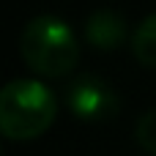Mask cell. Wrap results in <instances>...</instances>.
I'll return each mask as SVG.
<instances>
[{
    "mask_svg": "<svg viewBox=\"0 0 156 156\" xmlns=\"http://www.w3.org/2000/svg\"><path fill=\"white\" fill-rule=\"evenodd\" d=\"M19 55L41 77H66L80 63V38L58 16H33L19 36Z\"/></svg>",
    "mask_w": 156,
    "mask_h": 156,
    "instance_id": "6da1fadb",
    "label": "cell"
},
{
    "mask_svg": "<svg viewBox=\"0 0 156 156\" xmlns=\"http://www.w3.org/2000/svg\"><path fill=\"white\" fill-rule=\"evenodd\" d=\"M58 115L55 93L38 80H14L0 90V132L22 143L41 137Z\"/></svg>",
    "mask_w": 156,
    "mask_h": 156,
    "instance_id": "7a4b0ae2",
    "label": "cell"
},
{
    "mask_svg": "<svg viewBox=\"0 0 156 156\" xmlns=\"http://www.w3.org/2000/svg\"><path fill=\"white\" fill-rule=\"evenodd\" d=\"M66 107L77 121L101 123L118 115L121 101L115 90L96 74H80L66 88Z\"/></svg>",
    "mask_w": 156,
    "mask_h": 156,
    "instance_id": "3957f363",
    "label": "cell"
},
{
    "mask_svg": "<svg viewBox=\"0 0 156 156\" xmlns=\"http://www.w3.org/2000/svg\"><path fill=\"white\" fill-rule=\"evenodd\" d=\"M82 36H85V41H88L93 49H99V52H115V49H121V47L126 44V38H129V25H126V19H123L118 11H112V8H99V11H93V14L85 19Z\"/></svg>",
    "mask_w": 156,
    "mask_h": 156,
    "instance_id": "277c9868",
    "label": "cell"
},
{
    "mask_svg": "<svg viewBox=\"0 0 156 156\" xmlns=\"http://www.w3.org/2000/svg\"><path fill=\"white\" fill-rule=\"evenodd\" d=\"M132 52L140 66L156 71V14L145 16L132 33Z\"/></svg>",
    "mask_w": 156,
    "mask_h": 156,
    "instance_id": "5b68a950",
    "label": "cell"
},
{
    "mask_svg": "<svg viewBox=\"0 0 156 156\" xmlns=\"http://www.w3.org/2000/svg\"><path fill=\"white\" fill-rule=\"evenodd\" d=\"M137 143L145 154L156 156V110H148L137 121Z\"/></svg>",
    "mask_w": 156,
    "mask_h": 156,
    "instance_id": "8992f818",
    "label": "cell"
}]
</instances>
